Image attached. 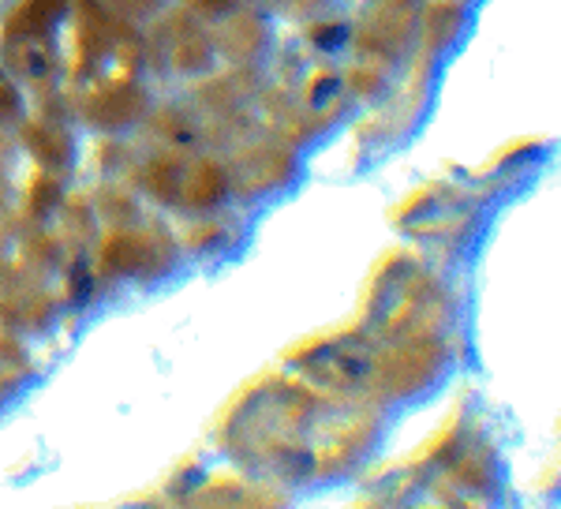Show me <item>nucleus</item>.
<instances>
[{"label": "nucleus", "instance_id": "f257e3e1", "mask_svg": "<svg viewBox=\"0 0 561 509\" xmlns=\"http://www.w3.org/2000/svg\"><path fill=\"white\" fill-rule=\"evenodd\" d=\"M142 184L165 203L206 211L225 195V172L206 158H165L142 172Z\"/></svg>", "mask_w": 561, "mask_h": 509}, {"label": "nucleus", "instance_id": "f03ea898", "mask_svg": "<svg viewBox=\"0 0 561 509\" xmlns=\"http://www.w3.org/2000/svg\"><path fill=\"white\" fill-rule=\"evenodd\" d=\"M296 367L304 371L307 378L322 382V386L333 389H356L367 386L370 375H375L378 360L367 344H356L352 338H325L314 341L311 349L304 352L300 360H293Z\"/></svg>", "mask_w": 561, "mask_h": 509}, {"label": "nucleus", "instance_id": "7ed1b4c3", "mask_svg": "<svg viewBox=\"0 0 561 509\" xmlns=\"http://www.w3.org/2000/svg\"><path fill=\"white\" fill-rule=\"evenodd\" d=\"M4 53H8V64H12L23 79H31V83L49 79L53 64H57L49 34H8Z\"/></svg>", "mask_w": 561, "mask_h": 509}, {"label": "nucleus", "instance_id": "20e7f679", "mask_svg": "<svg viewBox=\"0 0 561 509\" xmlns=\"http://www.w3.org/2000/svg\"><path fill=\"white\" fill-rule=\"evenodd\" d=\"M158 240H153V236H142V233L116 236V240L105 248V262L113 270H121V274H135V270H150L153 274V270L161 267V251H165V244H158Z\"/></svg>", "mask_w": 561, "mask_h": 509}, {"label": "nucleus", "instance_id": "39448f33", "mask_svg": "<svg viewBox=\"0 0 561 509\" xmlns=\"http://www.w3.org/2000/svg\"><path fill=\"white\" fill-rule=\"evenodd\" d=\"M142 94L135 87H105L94 94V124H131V116H139Z\"/></svg>", "mask_w": 561, "mask_h": 509}, {"label": "nucleus", "instance_id": "423d86ee", "mask_svg": "<svg viewBox=\"0 0 561 509\" xmlns=\"http://www.w3.org/2000/svg\"><path fill=\"white\" fill-rule=\"evenodd\" d=\"M341 94H345V79L337 76V71H314L311 79L304 83V109L311 116H325L333 105L341 102Z\"/></svg>", "mask_w": 561, "mask_h": 509}, {"label": "nucleus", "instance_id": "0eeeda50", "mask_svg": "<svg viewBox=\"0 0 561 509\" xmlns=\"http://www.w3.org/2000/svg\"><path fill=\"white\" fill-rule=\"evenodd\" d=\"M116 4L131 8V12H142V8H150V4H153V0H116Z\"/></svg>", "mask_w": 561, "mask_h": 509}]
</instances>
